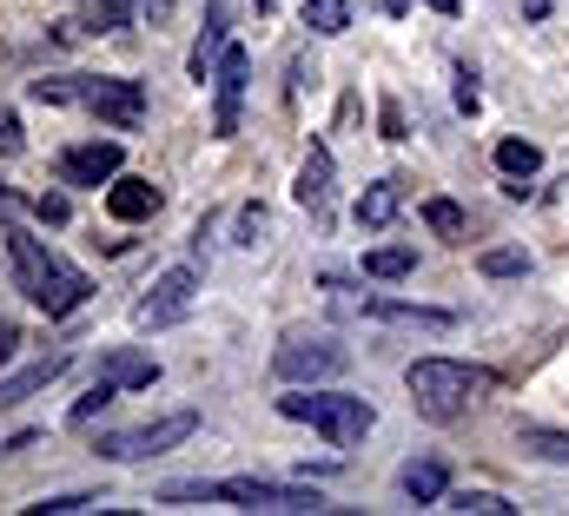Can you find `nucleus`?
Returning a JSON list of instances; mask_svg holds the SVG:
<instances>
[{
	"mask_svg": "<svg viewBox=\"0 0 569 516\" xmlns=\"http://www.w3.org/2000/svg\"><path fill=\"white\" fill-rule=\"evenodd\" d=\"M93 504H100V497H80V490H73V497H47V504H27V510L33 516H73V510H93Z\"/></svg>",
	"mask_w": 569,
	"mask_h": 516,
	"instance_id": "obj_32",
	"label": "nucleus"
},
{
	"mask_svg": "<svg viewBox=\"0 0 569 516\" xmlns=\"http://www.w3.org/2000/svg\"><path fill=\"white\" fill-rule=\"evenodd\" d=\"M159 504H219V484H166Z\"/></svg>",
	"mask_w": 569,
	"mask_h": 516,
	"instance_id": "obj_28",
	"label": "nucleus"
},
{
	"mask_svg": "<svg viewBox=\"0 0 569 516\" xmlns=\"http://www.w3.org/2000/svg\"><path fill=\"white\" fill-rule=\"evenodd\" d=\"M279 417L291 424H311L318 437H331L338 450H351V444H365L371 437V424H378V410H371V397H358V390H284L279 397Z\"/></svg>",
	"mask_w": 569,
	"mask_h": 516,
	"instance_id": "obj_3",
	"label": "nucleus"
},
{
	"mask_svg": "<svg viewBox=\"0 0 569 516\" xmlns=\"http://www.w3.org/2000/svg\"><path fill=\"white\" fill-rule=\"evenodd\" d=\"M133 27V0H80V33H120Z\"/></svg>",
	"mask_w": 569,
	"mask_h": 516,
	"instance_id": "obj_20",
	"label": "nucleus"
},
{
	"mask_svg": "<svg viewBox=\"0 0 569 516\" xmlns=\"http://www.w3.org/2000/svg\"><path fill=\"white\" fill-rule=\"evenodd\" d=\"M219 504L252 510V516H311L325 510V490L318 484H272V477H226Z\"/></svg>",
	"mask_w": 569,
	"mask_h": 516,
	"instance_id": "obj_5",
	"label": "nucleus"
},
{
	"mask_svg": "<svg viewBox=\"0 0 569 516\" xmlns=\"http://www.w3.org/2000/svg\"><path fill=\"white\" fill-rule=\"evenodd\" d=\"M27 152V132L13 120V107H0V159H20Z\"/></svg>",
	"mask_w": 569,
	"mask_h": 516,
	"instance_id": "obj_30",
	"label": "nucleus"
},
{
	"mask_svg": "<svg viewBox=\"0 0 569 516\" xmlns=\"http://www.w3.org/2000/svg\"><path fill=\"white\" fill-rule=\"evenodd\" d=\"M226 47H232V0H212V7H206V33H199V47H192V80H199V87L212 80V67H219Z\"/></svg>",
	"mask_w": 569,
	"mask_h": 516,
	"instance_id": "obj_13",
	"label": "nucleus"
},
{
	"mask_svg": "<svg viewBox=\"0 0 569 516\" xmlns=\"http://www.w3.org/2000/svg\"><path fill=\"white\" fill-rule=\"evenodd\" d=\"M33 219H47V226H67V219H73L67 192H40V199H33Z\"/></svg>",
	"mask_w": 569,
	"mask_h": 516,
	"instance_id": "obj_31",
	"label": "nucleus"
},
{
	"mask_svg": "<svg viewBox=\"0 0 569 516\" xmlns=\"http://www.w3.org/2000/svg\"><path fill=\"white\" fill-rule=\"evenodd\" d=\"M351 311L385 318V325H418V331H450V325H457V311H443V305H411V298H351Z\"/></svg>",
	"mask_w": 569,
	"mask_h": 516,
	"instance_id": "obj_11",
	"label": "nucleus"
},
{
	"mask_svg": "<svg viewBox=\"0 0 569 516\" xmlns=\"http://www.w3.org/2000/svg\"><path fill=\"white\" fill-rule=\"evenodd\" d=\"M517 450H523V457H537V464H569V430L523 424V430H517Z\"/></svg>",
	"mask_w": 569,
	"mask_h": 516,
	"instance_id": "obj_19",
	"label": "nucleus"
},
{
	"mask_svg": "<svg viewBox=\"0 0 569 516\" xmlns=\"http://www.w3.org/2000/svg\"><path fill=\"white\" fill-rule=\"evenodd\" d=\"M166 206V192L152 186V179H140V172H120L113 186H107V212L120 219V226H140V219H152Z\"/></svg>",
	"mask_w": 569,
	"mask_h": 516,
	"instance_id": "obj_12",
	"label": "nucleus"
},
{
	"mask_svg": "<svg viewBox=\"0 0 569 516\" xmlns=\"http://www.w3.org/2000/svg\"><path fill=\"white\" fill-rule=\"evenodd\" d=\"M291 199H298L305 212H325V206H331V152H325V146H311V152H305Z\"/></svg>",
	"mask_w": 569,
	"mask_h": 516,
	"instance_id": "obj_16",
	"label": "nucleus"
},
{
	"mask_svg": "<svg viewBox=\"0 0 569 516\" xmlns=\"http://www.w3.org/2000/svg\"><path fill=\"white\" fill-rule=\"evenodd\" d=\"M305 27H311L318 40L345 33V27H351V0H305Z\"/></svg>",
	"mask_w": 569,
	"mask_h": 516,
	"instance_id": "obj_24",
	"label": "nucleus"
},
{
	"mask_svg": "<svg viewBox=\"0 0 569 516\" xmlns=\"http://www.w3.org/2000/svg\"><path fill=\"white\" fill-rule=\"evenodd\" d=\"M252 7H259V13H272V7H279V0H252Z\"/></svg>",
	"mask_w": 569,
	"mask_h": 516,
	"instance_id": "obj_42",
	"label": "nucleus"
},
{
	"mask_svg": "<svg viewBox=\"0 0 569 516\" xmlns=\"http://www.w3.org/2000/svg\"><path fill=\"white\" fill-rule=\"evenodd\" d=\"M60 378H67V351H53V358L27 365V371H13V378H0V410H13V404L40 397V390H47V385H60Z\"/></svg>",
	"mask_w": 569,
	"mask_h": 516,
	"instance_id": "obj_14",
	"label": "nucleus"
},
{
	"mask_svg": "<svg viewBox=\"0 0 569 516\" xmlns=\"http://www.w3.org/2000/svg\"><path fill=\"white\" fill-rule=\"evenodd\" d=\"M537 166H543V152H537L530 139H497V172H503V179H530Z\"/></svg>",
	"mask_w": 569,
	"mask_h": 516,
	"instance_id": "obj_23",
	"label": "nucleus"
},
{
	"mask_svg": "<svg viewBox=\"0 0 569 516\" xmlns=\"http://www.w3.org/2000/svg\"><path fill=\"white\" fill-rule=\"evenodd\" d=\"M266 226H272V219H266V206H246V212H239V246H259V239H266Z\"/></svg>",
	"mask_w": 569,
	"mask_h": 516,
	"instance_id": "obj_34",
	"label": "nucleus"
},
{
	"mask_svg": "<svg viewBox=\"0 0 569 516\" xmlns=\"http://www.w3.org/2000/svg\"><path fill=\"white\" fill-rule=\"evenodd\" d=\"M199 285H206V278H199V265H166V271L152 278V291L133 305V325H140V331H166V325H179V318L192 311Z\"/></svg>",
	"mask_w": 569,
	"mask_h": 516,
	"instance_id": "obj_7",
	"label": "nucleus"
},
{
	"mask_svg": "<svg viewBox=\"0 0 569 516\" xmlns=\"http://www.w3.org/2000/svg\"><path fill=\"white\" fill-rule=\"evenodd\" d=\"M20 212H33V199H20V192L0 179V226H20Z\"/></svg>",
	"mask_w": 569,
	"mask_h": 516,
	"instance_id": "obj_35",
	"label": "nucleus"
},
{
	"mask_svg": "<svg viewBox=\"0 0 569 516\" xmlns=\"http://www.w3.org/2000/svg\"><path fill=\"white\" fill-rule=\"evenodd\" d=\"M0 239H7V258H13L20 291H27L47 318H73V311L93 298V278L73 271L60 252H47V239H33L27 226H0Z\"/></svg>",
	"mask_w": 569,
	"mask_h": 516,
	"instance_id": "obj_1",
	"label": "nucleus"
},
{
	"mask_svg": "<svg viewBox=\"0 0 569 516\" xmlns=\"http://www.w3.org/2000/svg\"><path fill=\"white\" fill-rule=\"evenodd\" d=\"M13 345H20V331H13V325H7V318H0V365H7V358H13Z\"/></svg>",
	"mask_w": 569,
	"mask_h": 516,
	"instance_id": "obj_38",
	"label": "nucleus"
},
{
	"mask_svg": "<svg viewBox=\"0 0 569 516\" xmlns=\"http://www.w3.org/2000/svg\"><path fill=\"white\" fill-rule=\"evenodd\" d=\"M246 80H252V53L246 47H226L219 67H212V93H219V113H212V132L232 139L239 132V100H246Z\"/></svg>",
	"mask_w": 569,
	"mask_h": 516,
	"instance_id": "obj_10",
	"label": "nucleus"
},
{
	"mask_svg": "<svg viewBox=\"0 0 569 516\" xmlns=\"http://www.w3.org/2000/svg\"><path fill=\"white\" fill-rule=\"evenodd\" d=\"M398 490H405L411 504H443V490H450V470H443V457H411V464L398 470Z\"/></svg>",
	"mask_w": 569,
	"mask_h": 516,
	"instance_id": "obj_17",
	"label": "nucleus"
},
{
	"mask_svg": "<svg viewBox=\"0 0 569 516\" xmlns=\"http://www.w3.org/2000/svg\"><path fill=\"white\" fill-rule=\"evenodd\" d=\"M477 107H483V93H477V73H470V67H457V113H470V120H477Z\"/></svg>",
	"mask_w": 569,
	"mask_h": 516,
	"instance_id": "obj_33",
	"label": "nucleus"
},
{
	"mask_svg": "<svg viewBox=\"0 0 569 516\" xmlns=\"http://www.w3.org/2000/svg\"><path fill=\"white\" fill-rule=\"evenodd\" d=\"M378 132H385L391 146L405 139V107H398V100H385V107H378Z\"/></svg>",
	"mask_w": 569,
	"mask_h": 516,
	"instance_id": "obj_37",
	"label": "nucleus"
},
{
	"mask_svg": "<svg viewBox=\"0 0 569 516\" xmlns=\"http://www.w3.org/2000/svg\"><path fill=\"white\" fill-rule=\"evenodd\" d=\"M425 226L437 232V239H450V246H457V239L470 232V226H463V212H457L450 199H425Z\"/></svg>",
	"mask_w": 569,
	"mask_h": 516,
	"instance_id": "obj_27",
	"label": "nucleus"
},
{
	"mask_svg": "<svg viewBox=\"0 0 569 516\" xmlns=\"http://www.w3.org/2000/svg\"><path fill=\"white\" fill-rule=\"evenodd\" d=\"M113 397H120V390H113V385H100V378H93V390H87V397L73 404V424H93V417H100V410H107Z\"/></svg>",
	"mask_w": 569,
	"mask_h": 516,
	"instance_id": "obj_29",
	"label": "nucleus"
},
{
	"mask_svg": "<svg viewBox=\"0 0 569 516\" xmlns=\"http://www.w3.org/2000/svg\"><path fill=\"white\" fill-rule=\"evenodd\" d=\"M172 7H179V0H133V13H140V20L152 27V33H159V27L172 20Z\"/></svg>",
	"mask_w": 569,
	"mask_h": 516,
	"instance_id": "obj_36",
	"label": "nucleus"
},
{
	"mask_svg": "<svg viewBox=\"0 0 569 516\" xmlns=\"http://www.w3.org/2000/svg\"><path fill=\"white\" fill-rule=\"evenodd\" d=\"M418 271V246H371L365 252V278H411Z\"/></svg>",
	"mask_w": 569,
	"mask_h": 516,
	"instance_id": "obj_21",
	"label": "nucleus"
},
{
	"mask_svg": "<svg viewBox=\"0 0 569 516\" xmlns=\"http://www.w3.org/2000/svg\"><path fill=\"white\" fill-rule=\"evenodd\" d=\"M192 430H199V410H172V417H152V424H133V430H100L93 450H100L107 464H146V457L179 450Z\"/></svg>",
	"mask_w": 569,
	"mask_h": 516,
	"instance_id": "obj_4",
	"label": "nucleus"
},
{
	"mask_svg": "<svg viewBox=\"0 0 569 516\" xmlns=\"http://www.w3.org/2000/svg\"><path fill=\"white\" fill-rule=\"evenodd\" d=\"M477 271L483 278H523L530 271V252L523 246H490V252H477Z\"/></svg>",
	"mask_w": 569,
	"mask_h": 516,
	"instance_id": "obj_26",
	"label": "nucleus"
},
{
	"mask_svg": "<svg viewBox=\"0 0 569 516\" xmlns=\"http://www.w3.org/2000/svg\"><path fill=\"white\" fill-rule=\"evenodd\" d=\"M93 378H100V385H113V390H152V385H159V365H152L146 351H107Z\"/></svg>",
	"mask_w": 569,
	"mask_h": 516,
	"instance_id": "obj_15",
	"label": "nucleus"
},
{
	"mask_svg": "<svg viewBox=\"0 0 569 516\" xmlns=\"http://www.w3.org/2000/svg\"><path fill=\"white\" fill-rule=\"evenodd\" d=\"M345 365H351V351L331 331H291L272 351V371L284 385H325V378H345Z\"/></svg>",
	"mask_w": 569,
	"mask_h": 516,
	"instance_id": "obj_6",
	"label": "nucleus"
},
{
	"mask_svg": "<svg viewBox=\"0 0 569 516\" xmlns=\"http://www.w3.org/2000/svg\"><path fill=\"white\" fill-rule=\"evenodd\" d=\"M425 7H437V13H457V7H463V0H425Z\"/></svg>",
	"mask_w": 569,
	"mask_h": 516,
	"instance_id": "obj_41",
	"label": "nucleus"
},
{
	"mask_svg": "<svg viewBox=\"0 0 569 516\" xmlns=\"http://www.w3.org/2000/svg\"><path fill=\"white\" fill-rule=\"evenodd\" d=\"M550 7H557V0H523V13H530V20H550Z\"/></svg>",
	"mask_w": 569,
	"mask_h": 516,
	"instance_id": "obj_39",
	"label": "nucleus"
},
{
	"mask_svg": "<svg viewBox=\"0 0 569 516\" xmlns=\"http://www.w3.org/2000/svg\"><path fill=\"white\" fill-rule=\"evenodd\" d=\"M27 93H33L40 107H80V73H40Z\"/></svg>",
	"mask_w": 569,
	"mask_h": 516,
	"instance_id": "obj_25",
	"label": "nucleus"
},
{
	"mask_svg": "<svg viewBox=\"0 0 569 516\" xmlns=\"http://www.w3.org/2000/svg\"><path fill=\"white\" fill-rule=\"evenodd\" d=\"M127 166V146L120 139H80L60 152V186H113Z\"/></svg>",
	"mask_w": 569,
	"mask_h": 516,
	"instance_id": "obj_9",
	"label": "nucleus"
},
{
	"mask_svg": "<svg viewBox=\"0 0 569 516\" xmlns=\"http://www.w3.org/2000/svg\"><path fill=\"white\" fill-rule=\"evenodd\" d=\"M398 206H405V199H398V179H378V186H365V192H358V226H365V232H378V226H391V219H398Z\"/></svg>",
	"mask_w": 569,
	"mask_h": 516,
	"instance_id": "obj_18",
	"label": "nucleus"
},
{
	"mask_svg": "<svg viewBox=\"0 0 569 516\" xmlns=\"http://www.w3.org/2000/svg\"><path fill=\"white\" fill-rule=\"evenodd\" d=\"M405 390H411V404H418L425 417L450 424V417H463L477 397L497 390V371H483V365H457V358H418V365L405 371Z\"/></svg>",
	"mask_w": 569,
	"mask_h": 516,
	"instance_id": "obj_2",
	"label": "nucleus"
},
{
	"mask_svg": "<svg viewBox=\"0 0 569 516\" xmlns=\"http://www.w3.org/2000/svg\"><path fill=\"white\" fill-rule=\"evenodd\" d=\"M80 107L93 120H107V127L133 132L146 120V87L127 80V73H80Z\"/></svg>",
	"mask_w": 569,
	"mask_h": 516,
	"instance_id": "obj_8",
	"label": "nucleus"
},
{
	"mask_svg": "<svg viewBox=\"0 0 569 516\" xmlns=\"http://www.w3.org/2000/svg\"><path fill=\"white\" fill-rule=\"evenodd\" d=\"M443 510H457V516H510L517 504L497 497V490H443Z\"/></svg>",
	"mask_w": 569,
	"mask_h": 516,
	"instance_id": "obj_22",
	"label": "nucleus"
},
{
	"mask_svg": "<svg viewBox=\"0 0 569 516\" xmlns=\"http://www.w3.org/2000/svg\"><path fill=\"white\" fill-rule=\"evenodd\" d=\"M378 7H385L391 20H398V13H411V0H378Z\"/></svg>",
	"mask_w": 569,
	"mask_h": 516,
	"instance_id": "obj_40",
	"label": "nucleus"
}]
</instances>
